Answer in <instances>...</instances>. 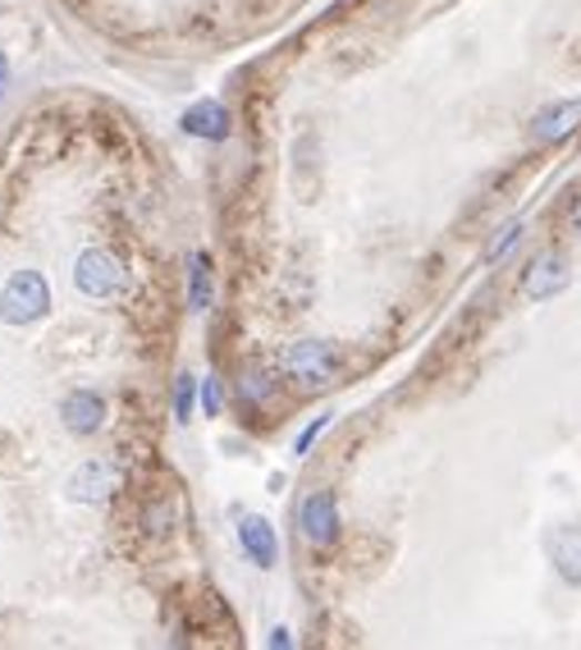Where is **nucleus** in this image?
Wrapping results in <instances>:
<instances>
[{
	"instance_id": "13",
	"label": "nucleus",
	"mask_w": 581,
	"mask_h": 650,
	"mask_svg": "<svg viewBox=\"0 0 581 650\" xmlns=\"http://www.w3.org/2000/svg\"><path fill=\"white\" fill-rule=\"evenodd\" d=\"M239 394H243L248 403H266L270 394H276V380H270L266 371H248V376L239 380Z\"/></svg>"
},
{
	"instance_id": "10",
	"label": "nucleus",
	"mask_w": 581,
	"mask_h": 650,
	"mask_svg": "<svg viewBox=\"0 0 581 650\" xmlns=\"http://www.w3.org/2000/svg\"><path fill=\"white\" fill-rule=\"evenodd\" d=\"M183 133H192V138H207V142H224L229 138V110L220 106V101H198V106H188L183 110Z\"/></svg>"
},
{
	"instance_id": "4",
	"label": "nucleus",
	"mask_w": 581,
	"mask_h": 650,
	"mask_svg": "<svg viewBox=\"0 0 581 650\" xmlns=\"http://www.w3.org/2000/svg\"><path fill=\"white\" fill-rule=\"evenodd\" d=\"M572 280V266L563 252H540L527 271H522V298L527 302H550L554 293H563Z\"/></svg>"
},
{
	"instance_id": "11",
	"label": "nucleus",
	"mask_w": 581,
	"mask_h": 650,
	"mask_svg": "<svg viewBox=\"0 0 581 650\" xmlns=\"http://www.w3.org/2000/svg\"><path fill=\"white\" fill-rule=\"evenodd\" d=\"M550 559L554 572L568 587H581V527H559L550 537Z\"/></svg>"
},
{
	"instance_id": "21",
	"label": "nucleus",
	"mask_w": 581,
	"mask_h": 650,
	"mask_svg": "<svg viewBox=\"0 0 581 650\" xmlns=\"http://www.w3.org/2000/svg\"><path fill=\"white\" fill-rule=\"evenodd\" d=\"M572 234H577V239H581V202H577V207H572Z\"/></svg>"
},
{
	"instance_id": "6",
	"label": "nucleus",
	"mask_w": 581,
	"mask_h": 650,
	"mask_svg": "<svg viewBox=\"0 0 581 650\" xmlns=\"http://www.w3.org/2000/svg\"><path fill=\"white\" fill-rule=\"evenodd\" d=\"M581 129V97L572 101H554V106H540L535 120H531V138L535 142H563Z\"/></svg>"
},
{
	"instance_id": "16",
	"label": "nucleus",
	"mask_w": 581,
	"mask_h": 650,
	"mask_svg": "<svg viewBox=\"0 0 581 650\" xmlns=\"http://www.w3.org/2000/svg\"><path fill=\"white\" fill-rule=\"evenodd\" d=\"M325 427H330V417H317V422H312V427H307V431L293 440V453H307V449H312V444H317V436H321Z\"/></svg>"
},
{
	"instance_id": "17",
	"label": "nucleus",
	"mask_w": 581,
	"mask_h": 650,
	"mask_svg": "<svg viewBox=\"0 0 581 650\" xmlns=\"http://www.w3.org/2000/svg\"><path fill=\"white\" fill-rule=\"evenodd\" d=\"M166 522H174L170 504H157V509H147V531H157V537H161V531H170Z\"/></svg>"
},
{
	"instance_id": "7",
	"label": "nucleus",
	"mask_w": 581,
	"mask_h": 650,
	"mask_svg": "<svg viewBox=\"0 0 581 650\" xmlns=\"http://www.w3.org/2000/svg\"><path fill=\"white\" fill-rule=\"evenodd\" d=\"M114 490H120V472H114L110 463H97V458L69 477V500L73 504H101Z\"/></svg>"
},
{
	"instance_id": "8",
	"label": "nucleus",
	"mask_w": 581,
	"mask_h": 650,
	"mask_svg": "<svg viewBox=\"0 0 581 650\" xmlns=\"http://www.w3.org/2000/svg\"><path fill=\"white\" fill-rule=\"evenodd\" d=\"M239 546H243V554H248L257 568H276V559H280L276 527H270L266 518H257V513H243V518H239Z\"/></svg>"
},
{
	"instance_id": "3",
	"label": "nucleus",
	"mask_w": 581,
	"mask_h": 650,
	"mask_svg": "<svg viewBox=\"0 0 581 650\" xmlns=\"http://www.w3.org/2000/svg\"><path fill=\"white\" fill-rule=\"evenodd\" d=\"M73 284H79V293H88V298H110L124 284V266L106 248H88L79 261H73Z\"/></svg>"
},
{
	"instance_id": "9",
	"label": "nucleus",
	"mask_w": 581,
	"mask_h": 650,
	"mask_svg": "<svg viewBox=\"0 0 581 650\" xmlns=\"http://www.w3.org/2000/svg\"><path fill=\"white\" fill-rule=\"evenodd\" d=\"M60 417L73 436H97L106 427V399L92 394V390H73L64 403H60Z\"/></svg>"
},
{
	"instance_id": "14",
	"label": "nucleus",
	"mask_w": 581,
	"mask_h": 650,
	"mask_svg": "<svg viewBox=\"0 0 581 650\" xmlns=\"http://www.w3.org/2000/svg\"><path fill=\"white\" fill-rule=\"evenodd\" d=\"M522 234H527V220H509V224H503V229H499V239L490 243L485 261H499V257H503V252H509L513 243H522Z\"/></svg>"
},
{
	"instance_id": "18",
	"label": "nucleus",
	"mask_w": 581,
	"mask_h": 650,
	"mask_svg": "<svg viewBox=\"0 0 581 650\" xmlns=\"http://www.w3.org/2000/svg\"><path fill=\"white\" fill-rule=\"evenodd\" d=\"M202 408H207V417L220 412V386H216V380H207V386H202Z\"/></svg>"
},
{
	"instance_id": "5",
	"label": "nucleus",
	"mask_w": 581,
	"mask_h": 650,
	"mask_svg": "<svg viewBox=\"0 0 581 650\" xmlns=\"http://www.w3.org/2000/svg\"><path fill=\"white\" fill-rule=\"evenodd\" d=\"M298 527H302V537L312 546H330L339 537V504H334V494L330 490L307 494V500L298 504Z\"/></svg>"
},
{
	"instance_id": "2",
	"label": "nucleus",
	"mask_w": 581,
	"mask_h": 650,
	"mask_svg": "<svg viewBox=\"0 0 581 650\" xmlns=\"http://www.w3.org/2000/svg\"><path fill=\"white\" fill-rule=\"evenodd\" d=\"M284 376L298 380L302 390H321L339 376V358L325 339H302L284 349Z\"/></svg>"
},
{
	"instance_id": "20",
	"label": "nucleus",
	"mask_w": 581,
	"mask_h": 650,
	"mask_svg": "<svg viewBox=\"0 0 581 650\" xmlns=\"http://www.w3.org/2000/svg\"><path fill=\"white\" fill-rule=\"evenodd\" d=\"M270 646H293V637L284 628H276V632H270Z\"/></svg>"
},
{
	"instance_id": "19",
	"label": "nucleus",
	"mask_w": 581,
	"mask_h": 650,
	"mask_svg": "<svg viewBox=\"0 0 581 650\" xmlns=\"http://www.w3.org/2000/svg\"><path fill=\"white\" fill-rule=\"evenodd\" d=\"M10 92V60H6V51H0V97Z\"/></svg>"
},
{
	"instance_id": "12",
	"label": "nucleus",
	"mask_w": 581,
	"mask_h": 650,
	"mask_svg": "<svg viewBox=\"0 0 581 650\" xmlns=\"http://www.w3.org/2000/svg\"><path fill=\"white\" fill-rule=\"evenodd\" d=\"M188 302H192V312H207V308H211V257H207V252L192 257V271H188Z\"/></svg>"
},
{
	"instance_id": "1",
	"label": "nucleus",
	"mask_w": 581,
	"mask_h": 650,
	"mask_svg": "<svg viewBox=\"0 0 581 650\" xmlns=\"http://www.w3.org/2000/svg\"><path fill=\"white\" fill-rule=\"evenodd\" d=\"M51 308V289L37 271H14L0 289V321L6 326H32Z\"/></svg>"
},
{
	"instance_id": "15",
	"label": "nucleus",
	"mask_w": 581,
	"mask_h": 650,
	"mask_svg": "<svg viewBox=\"0 0 581 650\" xmlns=\"http://www.w3.org/2000/svg\"><path fill=\"white\" fill-rule=\"evenodd\" d=\"M192 399H198V380L179 376L174 380V417H179V422H188V417H192Z\"/></svg>"
}]
</instances>
